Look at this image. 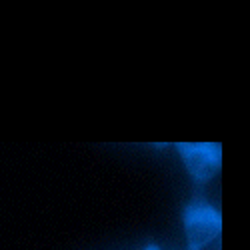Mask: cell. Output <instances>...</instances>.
<instances>
[{
    "mask_svg": "<svg viewBox=\"0 0 250 250\" xmlns=\"http://www.w3.org/2000/svg\"><path fill=\"white\" fill-rule=\"evenodd\" d=\"M186 230H188V240H190L192 250H198L218 234L220 218L206 204L194 206L186 214Z\"/></svg>",
    "mask_w": 250,
    "mask_h": 250,
    "instance_id": "6da1fadb",
    "label": "cell"
},
{
    "mask_svg": "<svg viewBox=\"0 0 250 250\" xmlns=\"http://www.w3.org/2000/svg\"><path fill=\"white\" fill-rule=\"evenodd\" d=\"M184 150H190V152H182L186 162H188L190 170L194 172V176L198 178H208L212 174L214 166L218 164V160H212V154L208 152L210 146H206V144H182Z\"/></svg>",
    "mask_w": 250,
    "mask_h": 250,
    "instance_id": "7a4b0ae2",
    "label": "cell"
}]
</instances>
